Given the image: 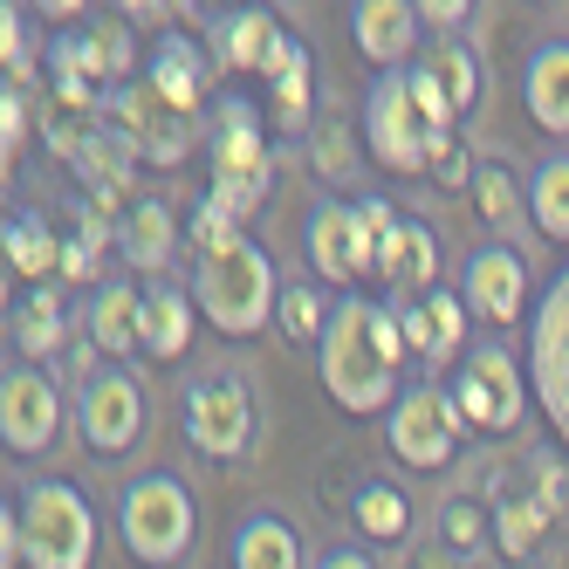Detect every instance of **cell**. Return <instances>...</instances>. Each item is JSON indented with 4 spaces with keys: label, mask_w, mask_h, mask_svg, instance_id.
<instances>
[{
    "label": "cell",
    "mask_w": 569,
    "mask_h": 569,
    "mask_svg": "<svg viewBox=\"0 0 569 569\" xmlns=\"http://www.w3.org/2000/svg\"><path fill=\"white\" fill-rule=\"evenodd\" d=\"M398 363H405L398 309H385L378 296H343L330 309V330H322V343H316L322 391H330L350 419L391 412V405L405 398L398 391Z\"/></svg>",
    "instance_id": "6da1fadb"
},
{
    "label": "cell",
    "mask_w": 569,
    "mask_h": 569,
    "mask_svg": "<svg viewBox=\"0 0 569 569\" xmlns=\"http://www.w3.org/2000/svg\"><path fill=\"white\" fill-rule=\"evenodd\" d=\"M192 302H199V316H207L220 337H261L268 322H274V309H281L274 261L254 248L248 233H240V240H227V248L199 254V268H192Z\"/></svg>",
    "instance_id": "7a4b0ae2"
},
{
    "label": "cell",
    "mask_w": 569,
    "mask_h": 569,
    "mask_svg": "<svg viewBox=\"0 0 569 569\" xmlns=\"http://www.w3.org/2000/svg\"><path fill=\"white\" fill-rule=\"evenodd\" d=\"M14 521H21L28 569H90L97 562V508L76 480H34Z\"/></svg>",
    "instance_id": "3957f363"
},
{
    "label": "cell",
    "mask_w": 569,
    "mask_h": 569,
    "mask_svg": "<svg viewBox=\"0 0 569 569\" xmlns=\"http://www.w3.org/2000/svg\"><path fill=\"white\" fill-rule=\"evenodd\" d=\"M453 138V131H439L419 90H412V69H398V76H378L371 97H363V144H371V158L385 172L398 179H426L432 172V151Z\"/></svg>",
    "instance_id": "277c9868"
},
{
    "label": "cell",
    "mask_w": 569,
    "mask_h": 569,
    "mask_svg": "<svg viewBox=\"0 0 569 569\" xmlns=\"http://www.w3.org/2000/svg\"><path fill=\"white\" fill-rule=\"evenodd\" d=\"M207 151H213V207H227L233 220H248L261 199H268V179H274V151H268V131H261V110L227 97L213 110V131H207Z\"/></svg>",
    "instance_id": "5b68a950"
},
{
    "label": "cell",
    "mask_w": 569,
    "mask_h": 569,
    "mask_svg": "<svg viewBox=\"0 0 569 569\" xmlns=\"http://www.w3.org/2000/svg\"><path fill=\"white\" fill-rule=\"evenodd\" d=\"M192 528H199V508H192V487L179 473H144L117 501V536L151 569H172L192 549Z\"/></svg>",
    "instance_id": "8992f818"
},
{
    "label": "cell",
    "mask_w": 569,
    "mask_h": 569,
    "mask_svg": "<svg viewBox=\"0 0 569 569\" xmlns=\"http://www.w3.org/2000/svg\"><path fill=\"white\" fill-rule=\"evenodd\" d=\"M453 405L460 419L473 432H515L528 419V405H536V391H528V363H515L501 343H473L460 357V378H453Z\"/></svg>",
    "instance_id": "52a82bcc"
},
{
    "label": "cell",
    "mask_w": 569,
    "mask_h": 569,
    "mask_svg": "<svg viewBox=\"0 0 569 569\" xmlns=\"http://www.w3.org/2000/svg\"><path fill=\"white\" fill-rule=\"evenodd\" d=\"M528 391L549 432L569 446V268L542 289L536 316H528Z\"/></svg>",
    "instance_id": "ba28073f"
},
{
    "label": "cell",
    "mask_w": 569,
    "mask_h": 569,
    "mask_svg": "<svg viewBox=\"0 0 569 569\" xmlns=\"http://www.w3.org/2000/svg\"><path fill=\"white\" fill-rule=\"evenodd\" d=\"M378 254H385V233L371 227L363 199H316V213H309V268L322 281H343V289L350 281H378Z\"/></svg>",
    "instance_id": "9c48e42d"
},
{
    "label": "cell",
    "mask_w": 569,
    "mask_h": 569,
    "mask_svg": "<svg viewBox=\"0 0 569 569\" xmlns=\"http://www.w3.org/2000/svg\"><path fill=\"white\" fill-rule=\"evenodd\" d=\"M460 432H467V419H460L453 391H439V385H412L385 412V439H391V453L412 473H439L460 453Z\"/></svg>",
    "instance_id": "30bf717a"
},
{
    "label": "cell",
    "mask_w": 569,
    "mask_h": 569,
    "mask_svg": "<svg viewBox=\"0 0 569 569\" xmlns=\"http://www.w3.org/2000/svg\"><path fill=\"white\" fill-rule=\"evenodd\" d=\"M103 124L124 138L144 166H179V158L199 144V131H192V117H179L166 97H158L144 76H131L124 90H110V103H103Z\"/></svg>",
    "instance_id": "8fae6325"
},
{
    "label": "cell",
    "mask_w": 569,
    "mask_h": 569,
    "mask_svg": "<svg viewBox=\"0 0 569 569\" xmlns=\"http://www.w3.org/2000/svg\"><path fill=\"white\" fill-rule=\"evenodd\" d=\"M186 439L207 460H240L254 446V398L233 371H213L186 391Z\"/></svg>",
    "instance_id": "7c38bea8"
},
{
    "label": "cell",
    "mask_w": 569,
    "mask_h": 569,
    "mask_svg": "<svg viewBox=\"0 0 569 569\" xmlns=\"http://www.w3.org/2000/svg\"><path fill=\"white\" fill-rule=\"evenodd\" d=\"M62 432V391L49 371H34V363H8V378H0V439H8L14 460H34L49 453Z\"/></svg>",
    "instance_id": "4fadbf2b"
},
{
    "label": "cell",
    "mask_w": 569,
    "mask_h": 569,
    "mask_svg": "<svg viewBox=\"0 0 569 569\" xmlns=\"http://www.w3.org/2000/svg\"><path fill=\"white\" fill-rule=\"evenodd\" d=\"M76 426L97 453H131L138 432H144V385L131 371H97L83 378V405H76Z\"/></svg>",
    "instance_id": "5bb4252c"
},
{
    "label": "cell",
    "mask_w": 569,
    "mask_h": 569,
    "mask_svg": "<svg viewBox=\"0 0 569 569\" xmlns=\"http://www.w3.org/2000/svg\"><path fill=\"white\" fill-rule=\"evenodd\" d=\"M467 309L480 322H495V330L521 322L528 316V261L515 248H501V240H495V248H480L467 261Z\"/></svg>",
    "instance_id": "9a60e30c"
},
{
    "label": "cell",
    "mask_w": 569,
    "mask_h": 569,
    "mask_svg": "<svg viewBox=\"0 0 569 569\" xmlns=\"http://www.w3.org/2000/svg\"><path fill=\"white\" fill-rule=\"evenodd\" d=\"M350 34H357L363 62H378L385 76H398L405 62H412L426 21H419L412 0H357V8H350Z\"/></svg>",
    "instance_id": "2e32d148"
},
{
    "label": "cell",
    "mask_w": 569,
    "mask_h": 569,
    "mask_svg": "<svg viewBox=\"0 0 569 569\" xmlns=\"http://www.w3.org/2000/svg\"><path fill=\"white\" fill-rule=\"evenodd\" d=\"M213 76H220L213 49L186 42V34H158V49H151V69H144V83H151L158 97H166L179 117H199V110H207V90H213Z\"/></svg>",
    "instance_id": "e0dca14e"
},
{
    "label": "cell",
    "mask_w": 569,
    "mask_h": 569,
    "mask_svg": "<svg viewBox=\"0 0 569 569\" xmlns=\"http://www.w3.org/2000/svg\"><path fill=\"white\" fill-rule=\"evenodd\" d=\"M281 42H289V28L274 21V8H233L213 21V62L227 76H268Z\"/></svg>",
    "instance_id": "ac0fdd59"
},
{
    "label": "cell",
    "mask_w": 569,
    "mask_h": 569,
    "mask_svg": "<svg viewBox=\"0 0 569 569\" xmlns=\"http://www.w3.org/2000/svg\"><path fill=\"white\" fill-rule=\"evenodd\" d=\"M432 274H439V233L419 213H398L385 233V254H378V281L398 289V302H419L432 296Z\"/></svg>",
    "instance_id": "d6986e66"
},
{
    "label": "cell",
    "mask_w": 569,
    "mask_h": 569,
    "mask_svg": "<svg viewBox=\"0 0 569 569\" xmlns=\"http://www.w3.org/2000/svg\"><path fill=\"white\" fill-rule=\"evenodd\" d=\"M467 296L453 289H432L419 302H398V330H405V350H419L426 363H446V357H460L467 343Z\"/></svg>",
    "instance_id": "ffe728a7"
},
{
    "label": "cell",
    "mask_w": 569,
    "mask_h": 569,
    "mask_svg": "<svg viewBox=\"0 0 569 569\" xmlns=\"http://www.w3.org/2000/svg\"><path fill=\"white\" fill-rule=\"evenodd\" d=\"M172 248H179V213L166 199H131V207L117 213V254H124V268L158 274L172 261Z\"/></svg>",
    "instance_id": "44dd1931"
},
{
    "label": "cell",
    "mask_w": 569,
    "mask_h": 569,
    "mask_svg": "<svg viewBox=\"0 0 569 569\" xmlns=\"http://www.w3.org/2000/svg\"><path fill=\"white\" fill-rule=\"evenodd\" d=\"M521 103L536 117V131L569 138V42H542L521 69Z\"/></svg>",
    "instance_id": "7402d4cb"
},
{
    "label": "cell",
    "mask_w": 569,
    "mask_h": 569,
    "mask_svg": "<svg viewBox=\"0 0 569 569\" xmlns=\"http://www.w3.org/2000/svg\"><path fill=\"white\" fill-rule=\"evenodd\" d=\"M83 330H90V350H103V357H131V350H144V289L103 281V289L90 296Z\"/></svg>",
    "instance_id": "603a6c76"
},
{
    "label": "cell",
    "mask_w": 569,
    "mask_h": 569,
    "mask_svg": "<svg viewBox=\"0 0 569 569\" xmlns=\"http://www.w3.org/2000/svg\"><path fill=\"white\" fill-rule=\"evenodd\" d=\"M131 166H138V151L124 144V138H117L110 124H97L90 131V144H83V158H76V179H83V199H90V207H117V213H124L131 207V199H124V186H131Z\"/></svg>",
    "instance_id": "cb8c5ba5"
},
{
    "label": "cell",
    "mask_w": 569,
    "mask_h": 569,
    "mask_svg": "<svg viewBox=\"0 0 569 569\" xmlns=\"http://www.w3.org/2000/svg\"><path fill=\"white\" fill-rule=\"evenodd\" d=\"M268 110L281 131H316V69H309V49L302 34H289L268 69Z\"/></svg>",
    "instance_id": "d4e9b609"
},
{
    "label": "cell",
    "mask_w": 569,
    "mask_h": 569,
    "mask_svg": "<svg viewBox=\"0 0 569 569\" xmlns=\"http://www.w3.org/2000/svg\"><path fill=\"white\" fill-rule=\"evenodd\" d=\"M192 322H199V302L192 289H172V281H151L144 289V357L158 363H179L192 350Z\"/></svg>",
    "instance_id": "484cf974"
},
{
    "label": "cell",
    "mask_w": 569,
    "mask_h": 569,
    "mask_svg": "<svg viewBox=\"0 0 569 569\" xmlns=\"http://www.w3.org/2000/svg\"><path fill=\"white\" fill-rule=\"evenodd\" d=\"M8 337H14V350L34 363V371H42V357H56L69 343V296L62 289H28L14 302V316H8Z\"/></svg>",
    "instance_id": "4316f807"
},
{
    "label": "cell",
    "mask_w": 569,
    "mask_h": 569,
    "mask_svg": "<svg viewBox=\"0 0 569 569\" xmlns=\"http://www.w3.org/2000/svg\"><path fill=\"white\" fill-rule=\"evenodd\" d=\"M8 261H14V274L21 281H34V289H49V274H62V233L34 213V207H21V213H8Z\"/></svg>",
    "instance_id": "83f0119b"
},
{
    "label": "cell",
    "mask_w": 569,
    "mask_h": 569,
    "mask_svg": "<svg viewBox=\"0 0 569 569\" xmlns=\"http://www.w3.org/2000/svg\"><path fill=\"white\" fill-rule=\"evenodd\" d=\"M233 569H302V536L281 515H248L233 536Z\"/></svg>",
    "instance_id": "f1b7e54d"
},
{
    "label": "cell",
    "mask_w": 569,
    "mask_h": 569,
    "mask_svg": "<svg viewBox=\"0 0 569 569\" xmlns=\"http://www.w3.org/2000/svg\"><path fill=\"white\" fill-rule=\"evenodd\" d=\"M528 220H536L556 248H569V151L542 158V166L528 172Z\"/></svg>",
    "instance_id": "f546056e"
},
{
    "label": "cell",
    "mask_w": 569,
    "mask_h": 569,
    "mask_svg": "<svg viewBox=\"0 0 569 569\" xmlns=\"http://www.w3.org/2000/svg\"><path fill=\"white\" fill-rule=\"evenodd\" d=\"M350 521H357V536H371V542H405L412 536V501H405L398 487L371 480V487H357Z\"/></svg>",
    "instance_id": "4dcf8cb0"
},
{
    "label": "cell",
    "mask_w": 569,
    "mask_h": 569,
    "mask_svg": "<svg viewBox=\"0 0 569 569\" xmlns=\"http://www.w3.org/2000/svg\"><path fill=\"white\" fill-rule=\"evenodd\" d=\"M432 76H439V90H446V103H453V117H467L473 103H480V62H473V49L460 42H432V62H426Z\"/></svg>",
    "instance_id": "1f68e13d"
},
{
    "label": "cell",
    "mask_w": 569,
    "mask_h": 569,
    "mask_svg": "<svg viewBox=\"0 0 569 569\" xmlns=\"http://www.w3.org/2000/svg\"><path fill=\"white\" fill-rule=\"evenodd\" d=\"M83 34H90V56H97L103 90H124L131 83V21L124 14H97V21H83Z\"/></svg>",
    "instance_id": "d6a6232c"
},
{
    "label": "cell",
    "mask_w": 569,
    "mask_h": 569,
    "mask_svg": "<svg viewBox=\"0 0 569 569\" xmlns=\"http://www.w3.org/2000/svg\"><path fill=\"white\" fill-rule=\"evenodd\" d=\"M330 309H337V302H322V289H302V281H289V289H281L274 322L289 330V343H322V330H330Z\"/></svg>",
    "instance_id": "836d02e7"
},
{
    "label": "cell",
    "mask_w": 569,
    "mask_h": 569,
    "mask_svg": "<svg viewBox=\"0 0 569 569\" xmlns=\"http://www.w3.org/2000/svg\"><path fill=\"white\" fill-rule=\"evenodd\" d=\"M473 199H480L487 227H508V220L528 207V186H515L508 166H480V172H473Z\"/></svg>",
    "instance_id": "e575fe53"
},
{
    "label": "cell",
    "mask_w": 569,
    "mask_h": 569,
    "mask_svg": "<svg viewBox=\"0 0 569 569\" xmlns=\"http://www.w3.org/2000/svg\"><path fill=\"white\" fill-rule=\"evenodd\" d=\"M542 521H549V508H542V501H508V508H501V521H495V536H501L508 562H521V556H536V542H542Z\"/></svg>",
    "instance_id": "d590c367"
},
{
    "label": "cell",
    "mask_w": 569,
    "mask_h": 569,
    "mask_svg": "<svg viewBox=\"0 0 569 569\" xmlns=\"http://www.w3.org/2000/svg\"><path fill=\"white\" fill-rule=\"evenodd\" d=\"M0 62H8V76H28V69H34V28H28V8H8V14H0Z\"/></svg>",
    "instance_id": "8d00e7d4"
},
{
    "label": "cell",
    "mask_w": 569,
    "mask_h": 569,
    "mask_svg": "<svg viewBox=\"0 0 569 569\" xmlns=\"http://www.w3.org/2000/svg\"><path fill=\"white\" fill-rule=\"evenodd\" d=\"M480 536H487V528H480V508H473V501H446V508H439V542H446V549L473 556Z\"/></svg>",
    "instance_id": "74e56055"
},
{
    "label": "cell",
    "mask_w": 569,
    "mask_h": 569,
    "mask_svg": "<svg viewBox=\"0 0 569 569\" xmlns=\"http://www.w3.org/2000/svg\"><path fill=\"white\" fill-rule=\"evenodd\" d=\"M21 144H28V110H21V97L8 83V90H0V166H8V172H14Z\"/></svg>",
    "instance_id": "f35d334b"
},
{
    "label": "cell",
    "mask_w": 569,
    "mask_h": 569,
    "mask_svg": "<svg viewBox=\"0 0 569 569\" xmlns=\"http://www.w3.org/2000/svg\"><path fill=\"white\" fill-rule=\"evenodd\" d=\"M467 14H473L467 0H419V21H426V34H439V42H453Z\"/></svg>",
    "instance_id": "ab89813d"
},
{
    "label": "cell",
    "mask_w": 569,
    "mask_h": 569,
    "mask_svg": "<svg viewBox=\"0 0 569 569\" xmlns=\"http://www.w3.org/2000/svg\"><path fill=\"white\" fill-rule=\"evenodd\" d=\"M97 254L103 248H90V240H62V281H69V289H83V281H97ZM97 289H103V281H97Z\"/></svg>",
    "instance_id": "60d3db41"
},
{
    "label": "cell",
    "mask_w": 569,
    "mask_h": 569,
    "mask_svg": "<svg viewBox=\"0 0 569 569\" xmlns=\"http://www.w3.org/2000/svg\"><path fill=\"white\" fill-rule=\"evenodd\" d=\"M316 166L330 172V179H337V172H350V138H343V131H330V124H316Z\"/></svg>",
    "instance_id": "b9f144b4"
},
{
    "label": "cell",
    "mask_w": 569,
    "mask_h": 569,
    "mask_svg": "<svg viewBox=\"0 0 569 569\" xmlns=\"http://www.w3.org/2000/svg\"><path fill=\"white\" fill-rule=\"evenodd\" d=\"M0 569H28V556H21V521H14V508L0 515Z\"/></svg>",
    "instance_id": "7bdbcfd3"
},
{
    "label": "cell",
    "mask_w": 569,
    "mask_h": 569,
    "mask_svg": "<svg viewBox=\"0 0 569 569\" xmlns=\"http://www.w3.org/2000/svg\"><path fill=\"white\" fill-rule=\"evenodd\" d=\"M316 569H378V562H371V556H363V549H343V542H337V549H330V556H322Z\"/></svg>",
    "instance_id": "ee69618b"
},
{
    "label": "cell",
    "mask_w": 569,
    "mask_h": 569,
    "mask_svg": "<svg viewBox=\"0 0 569 569\" xmlns=\"http://www.w3.org/2000/svg\"><path fill=\"white\" fill-rule=\"evenodd\" d=\"M473 569H487V562H473Z\"/></svg>",
    "instance_id": "f6af8a7d"
}]
</instances>
